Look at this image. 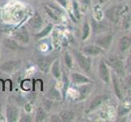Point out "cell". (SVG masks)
<instances>
[{
    "mask_svg": "<svg viewBox=\"0 0 131 122\" xmlns=\"http://www.w3.org/2000/svg\"><path fill=\"white\" fill-rule=\"evenodd\" d=\"M73 56L78 66L80 67V69H82L85 73H90L91 64H92V61L90 57L85 55L82 51H73Z\"/></svg>",
    "mask_w": 131,
    "mask_h": 122,
    "instance_id": "6da1fadb",
    "label": "cell"
},
{
    "mask_svg": "<svg viewBox=\"0 0 131 122\" xmlns=\"http://www.w3.org/2000/svg\"><path fill=\"white\" fill-rule=\"evenodd\" d=\"M104 61L106 63V64L107 66H109L111 69L114 71V73H116L118 76H123L125 73L124 69V65L123 63L121 62V60L119 58H117L116 56H107V58L104 59Z\"/></svg>",
    "mask_w": 131,
    "mask_h": 122,
    "instance_id": "7a4b0ae2",
    "label": "cell"
},
{
    "mask_svg": "<svg viewBox=\"0 0 131 122\" xmlns=\"http://www.w3.org/2000/svg\"><path fill=\"white\" fill-rule=\"evenodd\" d=\"M22 65L21 60H6L0 64V71L3 73L12 74L18 71Z\"/></svg>",
    "mask_w": 131,
    "mask_h": 122,
    "instance_id": "3957f363",
    "label": "cell"
},
{
    "mask_svg": "<svg viewBox=\"0 0 131 122\" xmlns=\"http://www.w3.org/2000/svg\"><path fill=\"white\" fill-rule=\"evenodd\" d=\"M44 12L47 13V15L51 18V19L56 22L60 20L61 14L63 13V10L57 5H54L51 3L45 4L42 7Z\"/></svg>",
    "mask_w": 131,
    "mask_h": 122,
    "instance_id": "277c9868",
    "label": "cell"
},
{
    "mask_svg": "<svg viewBox=\"0 0 131 122\" xmlns=\"http://www.w3.org/2000/svg\"><path fill=\"white\" fill-rule=\"evenodd\" d=\"M28 25L35 33L38 32L44 27V19L38 11H36L28 20Z\"/></svg>",
    "mask_w": 131,
    "mask_h": 122,
    "instance_id": "5b68a950",
    "label": "cell"
},
{
    "mask_svg": "<svg viewBox=\"0 0 131 122\" xmlns=\"http://www.w3.org/2000/svg\"><path fill=\"white\" fill-rule=\"evenodd\" d=\"M56 57L52 56H40L36 59V63L38 67V69L41 70L42 73H47L50 70V68Z\"/></svg>",
    "mask_w": 131,
    "mask_h": 122,
    "instance_id": "8992f818",
    "label": "cell"
},
{
    "mask_svg": "<svg viewBox=\"0 0 131 122\" xmlns=\"http://www.w3.org/2000/svg\"><path fill=\"white\" fill-rule=\"evenodd\" d=\"M13 38L17 41L20 45L29 44L30 42V36L26 28H20L13 34Z\"/></svg>",
    "mask_w": 131,
    "mask_h": 122,
    "instance_id": "52a82bcc",
    "label": "cell"
},
{
    "mask_svg": "<svg viewBox=\"0 0 131 122\" xmlns=\"http://www.w3.org/2000/svg\"><path fill=\"white\" fill-rule=\"evenodd\" d=\"M6 120L8 122H16L20 120V109L15 106L7 105L6 107V112H5Z\"/></svg>",
    "mask_w": 131,
    "mask_h": 122,
    "instance_id": "ba28073f",
    "label": "cell"
},
{
    "mask_svg": "<svg viewBox=\"0 0 131 122\" xmlns=\"http://www.w3.org/2000/svg\"><path fill=\"white\" fill-rule=\"evenodd\" d=\"M81 51L83 54H85V55L90 57V56H96L100 55V54H102L104 51V50L101 48L100 47L97 46L96 44H89L83 47Z\"/></svg>",
    "mask_w": 131,
    "mask_h": 122,
    "instance_id": "9c48e42d",
    "label": "cell"
},
{
    "mask_svg": "<svg viewBox=\"0 0 131 122\" xmlns=\"http://www.w3.org/2000/svg\"><path fill=\"white\" fill-rule=\"evenodd\" d=\"M112 38H113V36L112 34L99 36V37H97L95 40H94V44H96L97 46L100 47L103 50L108 49L112 44Z\"/></svg>",
    "mask_w": 131,
    "mask_h": 122,
    "instance_id": "30bf717a",
    "label": "cell"
},
{
    "mask_svg": "<svg viewBox=\"0 0 131 122\" xmlns=\"http://www.w3.org/2000/svg\"><path fill=\"white\" fill-rule=\"evenodd\" d=\"M70 79L72 82L75 85H86L92 83V81L90 80L86 76H85L80 73H77V72H73L70 75Z\"/></svg>",
    "mask_w": 131,
    "mask_h": 122,
    "instance_id": "8fae6325",
    "label": "cell"
},
{
    "mask_svg": "<svg viewBox=\"0 0 131 122\" xmlns=\"http://www.w3.org/2000/svg\"><path fill=\"white\" fill-rule=\"evenodd\" d=\"M106 17L108 20L112 21L113 23H116L119 20L120 16L121 15V6H116L113 7L106 12L105 13Z\"/></svg>",
    "mask_w": 131,
    "mask_h": 122,
    "instance_id": "7c38bea8",
    "label": "cell"
},
{
    "mask_svg": "<svg viewBox=\"0 0 131 122\" xmlns=\"http://www.w3.org/2000/svg\"><path fill=\"white\" fill-rule=\"evenodd\" d=\"M51 70V76H53L56 80L60 79L62 76V69H61V65H60V60L59 58H56L50 68Z\"/></svg>",
    "mask_w": 131,
    "mask_h": 122,
    "instance_id": "4fadbf2b",
    "label": "cell"
},
{
    "mask_svg": "<svg viewBox=\"0 0 131 122\" xmlns=\"http://www.w3.org/2000/svg\"><path fill=\"white\" fill-rule=\"evenodd\" d=\"M98 73H99V77L101 78V80L103 81V82L106 84L109 83L110 74H109V72H108V69H107V65L106 64V63L103 60H102L99 65Z\"/></svg>",
    "mask_w": 131,
    "mask_h": 122,
    "instance_id": "5bb4252c",
    "label": "cell"
},
{
    "mask_svg": "<svg viewBox=\"0 0 131 122\" xmlns=\"http://www.w3.org/2000/svg\"><path fill=\"white\" fill-rule=\"evenodd\" d=\"M112 84H113L114 91L116 97L119 99L123 98V93H122V87H121V84L120 82V80L118 78V75L116 73H112Z\"/></svg>",
    "mask_w": 131,
    "mask_h": 122,
    "instance_id": "9a60e30c",
    "label": "cell"
},
{
    "mask_svg": "<svg viewBox=\"0 0 131 122\" xmlns=\"http://www.w3.org/2000/svg\"><path fill=\"white\" fill-rule=\"evenodd\" d=\"M3 44L7 49L11 50V51H17L22 48V45H20L13 38H5L3 40Z\"/></svg>",
    "mask_w": 131,
    "mask_h": 122,
    "instance_id": "2e32d148",
    "label": "cell"
},
{
    "mask_svg": "<svg viewBox=\"0 0 131 122\" xmlns=\"http://www.w3.org/2000/svg\"><path fill=\"white\" fill-rule=\"evenodd\" d=\"M53 24L52 23H49L47 25L44 26L43 28L37 32L35 34H34V38L37 39V40H39V39H42V38H46L48 34H51V32L53 29Z\"/></svg>",
    "mask_w": 131,
    "mask_h": 122,
    "instance_id": "e0dca14e",
    "label": "cell"
},
{
    "mask_svg": "<svg viewBox=\"0 0 131 122\" xmlns=\"http://www.w3.org/2000/svg\"><path fill=\"white\" fill-rule=\"evenodd\" d=\"M60 119L64 122H70L73 121L75 118V113L72 110H62L60 112Z\"/></svg>",
    "mask_w": 131,
    "mask_h": 122,
    "instance_id": "ac0fdd59",
    "label": "cell"
},
{
    "mask_svg": "<svg viewBox=\"0 0 131 122\" xmlns=\"http://www.w3.org/2000/svg\"><path fill=\"white\" fill-rule=\"evenodd\" d=\"M130 47H131V38L125 36V37H123L120 39L119 49L121 51H125Z\"/></svg>",
    "mask_w": 131,
    "mask_h": 122,
    "instance_id": "d6986e66",
    "label": "cell"
},
{
    "mask_svg": "<svg viewBox=\"0 0 131 122\" xmlns=\"http://www.w3.org/2000/svg\"><path fill=\"white\" fill-rule=\"evenodd\" d=\"M106 98H107V97L106 96H103V95L97 96L96 98H94L93 99V101L91 102V103H90V107H89V110L90 111H92V110L96 109L97 107H99L103 102L106 100Z\"/></svg>",
    "mask_w": 131,
    "mask_h": 122,
    "instance_id": "ffe728a7",
    "label": "cell"
},
{
    "mask_svg": "<svg viewBox=\"0 0 131 122\" xmlns=\"http://www.w3.org/2000/svg\"><path fill=\"white\" fill-rule=\"evenodd\" d=\"M47 112L45 111V109L42 107H38L37 111H36L35 113V121L37 122H42L44 121L47 119Z\"/></svg>",
    "mask_w": 131,
    "mask_h": 122,
    "instance_id": "44dd1931",
    "label": "cell"
},
{
    "mask_svg": "<svg viewBox=\"0 0 131 122\" xmlns=\"http://www.w3.org/2000/svg\"><path fill=\"white\" fill-rule=\"evenodd\" d=\"M63 60H64V64L69 69H72V68L73 66V57H72L71 54L69 51H65L63 54Z\"/></svg>",
    "mask_w": 131,
    "mask_h": 122,
    "instance_id": "7402d4cb",
    "label": "cell"
},
{
    "mask_svg": "<svg viewBox=\"0 0 131 122\" xmlns=\"http://www.w3.org/2000/svg\"><path fill=\"white\" fill-rule=\"evenodd\" d=\"M131 110V104L129 103H124L123 104H121L118 108V115L120 116H125L128 114Z\"/></svg>",
    "mask_w": 131,
    "mask_h": 122,
    "instance_id": "603a6c76",
    "label": "cell"
},
{
    "mask_svg": "<svg viewBox=\"0 0 131 122\" xmlns=\"http://www.w3.org/2000/svg\"><path fill=\"white\" fill-rule=\"evenodd\" d=\"M90 34V26L87 21L84 22L82 25V40L85 41L86 40Z\"/></svg>",
    "mask_w": 131,
    "mask_h": 122,
    "instance_id": "cb8c5ba5",
    "label": "cell"
},
{
    "mask_svg": "<svg viewBox=\"0 0 131 122\" xmlns=\"http://www.w3.org/2000/svg\"><path fill=\"white\" fill-rule=\"evenodd\" d=\"M57 3L63 8L67 9L69 7V0H56Z\"/></svg>",
    "mask_w": 131,
    "mask_h": 122,
    "instance_id": "d4e9b609",
    "label": "cell"
},
{
    "mask_svg": "<svg viewBox=\"0 0 131 122\" xmlns=\"http://www.w3.org/2000/svg\"><path fill=\"white\" fill-rule=\"evenodd\" d=\"M20 122H29L32 120H31V116L28 114L26 115H24V116H20V120H19Z\"/></svg>",
    "mask_w": 131,
    "mask_h": 122,
    "instance_id": "484cf974",
    "label": "cell"
},
{
    "mask_svg": "<svg viewBox=\"0 0 131 122\" xmlns=\"http://www.w3.org/2000/svg\"><path fill=\"white\" fill-rule=\"evenodd\" d=\"M126 69H127L129 73L131 72V51L127 58V61H126Z\"/></svg>",
    "mask_w": 131,
    "mask_h": 122,
    "instance_id": "4316f807",
    "label": "cell"
},
{
    "mask_svg": "<svg viewBox=\"0 0 131 122\" xmlns=\"http://www.w3.org/2000/svg\"><path fill=\"white\" fill-rule=\"evenodd\" d=\"M127 85H128L129 88H131V73L129 74V77L127 79Z\"/></svg>",
    "mask_w": 131,
    "mask_h": 122,
    "instance_id": "83f0119b",
    "label": "cell"
},
{
    "mask_svg": "<svg viewBox=\"0 0 131 122\" xmlns=\"http://www.w3.org/2000/svg\"><path fill=\"white\" fill-rule=\"evenodd\" d=\"M3 119V108H2V103H0V120H2Z\"/></svg>",
    "mask_w": 131,
    "mask_h": 122,
    "instance_id": "f1b7e54d",
    "label": "cell"
},
{
    "mask_svg": "<svg viewBox=\"0 0 131 122\" xmlns=\"http://www.w3.org/2000/svg\"><path fill=\"white\" fill-rule=\"evenodd\" d=\"M128 100L129 101H131V90H130L129 93L128 94Z\"/></svg>",
    "mask_w": 131,
    "mask_h": 122,
    "instance_id": "f546056e",
    "label": "cell"
},
{
    "mask_svg": "<svg viewBox=\"0 0 131 122\" xmlns=\"http://www.w3.org/2000/svg\"><path fill=\"white\" fill-rule=\"evenodd\" d=\"M0 55H1V45H0Z\"/></svg>",
    "mask_w": 131,
    "mask_h": 122,
    "instance_id": "4dcf8cb0",
    "label": "cell"
}]
</instances>
